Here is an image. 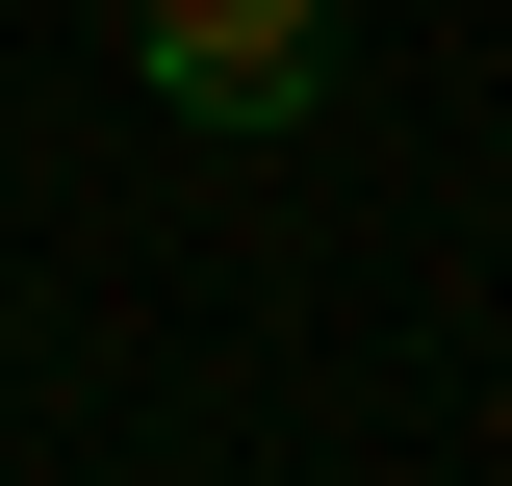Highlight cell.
Here are the masks:
<instances>
[{"instance_id": "obj_1", "label": "cell", "mask_w": 512, "mask_h": 486, "mask_svg": "<svg viewBox=\"0 0 512 486\" xmlns=\"http://www.w3.org/2000/svg\"><path fill=\"white\" fill-rule=\"evenodd\" d=\"M333 77V0H128V103H180V128H308Z\"/></svg>"}]
</instances>
